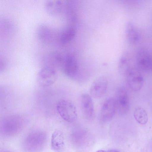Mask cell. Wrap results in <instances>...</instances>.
<instances>
[{
  "mask_svg": "<svg viewBox=\"0 0 152 152\" xmlns=\"http://www.w3.org/2000/svg\"><path fill=\"white\" fill-rule=\"evenodd\" d=\"M57 77V74L52 67H44L38 73L37 80L39 84L43 87L49 86L53 84Z\"/></svg>",
  "mask_w": 152,
  "mask_h": 152,
  "instance_id": "2",
  "label": "cell"
},
{
  "mask_svg": "<svg viewBox=\"0 0 152 152\" xmlns=\"http://www.w3.org/2000/svg\"><path fill=\"white\" fill-rule=\"evenodd\" d=\"M125 33L128 42L131 44L137 43L140 40V35L134 24L128 22L125 26Z\"/></svg>",
  "mask_w": 152,
  "mask_h": 152,
  "instance_id": "14",
  "label": "cell"
},
{
  "mask_svg": "<svg viewBox=\"0 0 152 152\" xmlns=\"http://www.w3.org/2000/svg\"><path fill=\"white\" fill-rule=\"evenodd\" d=\"M134 116L135 120L140 124H145L148 121V113L146 110L142 107H138L135 109Z\"/></svg>",
  "mask_w": 152,
  "mask_h": 152,
  "instance_id": "16",
  "label": "cell"
},
{
  "mask_svg": "<svg viewBox=\"0 0 152 152\" xmlns=\"http://www.w3.org/2000/svg\"><path fill=\"white\" fill-rule=\"evenodd\" d=\"M76 31L72 27H69L62 31L59 35L58 40L62 44H66L72 40L76 35Z\"/></svg>",
  "mask_w": 152,
  "mask_h": 152,
  "instance_id": "15",
  "label": "cell"
},
{
  "mask_svg": "<svg viewBox=\"0 0 152 152\" xmlns=\"http://www.w3.org/2000/svg\"><path fill=\"white\" fill-rule=\"evenodd\" d=\"M63 5V3L61 0H48L45 2L44 7L49 14L56 16L61 12Z\"/></svg>",
  "mask_w": 152,
  "mask_h": 152,
  "instance_id": "12",
  "label": "cell"
},
{
  "mask_svg": "<svg viewBox=\"0 0 152 152\" xmlns=\"http://www.w3.org/2000/svg\"><path fill=\"white\" fill-rule=\"evenodd\" d=\"M132 58L130 53L128 51L124 52L119 59L118 68L119 72L126 75L132 67L131 63Z\"/></svg>",
  "mask_w": 152,
  "mask_h": 152,
  "instance_id": "13",
  "label": "cell"
},
{
  "mask_svg": "<svg viewBox=\"0 0 152 152\" xmlns=\"http://www.w3.org/2000/svg\"><path fill=\"white\" fill-rule=\"evenodd\" d=\"M150 69L152 70V52L151 54Z\"/></svg>",
  "mask_w": 152,
  "mask_h": 152,
  "instance_id": "18",
  "label": "cell"
},
{
  "mask_svg": "<svg viewBox=\"0 0 152 152\" xmlns=\"http://www.w3.org/2000/svg\"><path fill=\"white\" fill-rule=\"evenodd\" d=\"M151 54L147 49L139 50L136 55V62L138 67L143 70L150 69Z\"/></svg>",
  "mask_w": 152,
  "mask_h": 152,
  "instance_id": "9",
  "label": "cell"
},
{
  "mask_svg": "<svg viewBox=\"0 0 152 152\" xmlns=\"http://www.w3.org/2000/svg\"><path fill=\"white\" fill-rule=\"evenodd\" d=\"M127 76L128 84L134 91L140 90L143 84V79L140 72L137 69L132 68L127 72Z\"/></svg>",
  "mask_w": 152,
  "mask_h": 152,
  "instance_id": "7",
  "label": "cell"
},
{
  "mask_svg": "<svg viewBox=\"0 0 152 152\" xmlns=\"http://www.w3.org/2000/svg\"><path fill=\"white\" fill-rule=\"evenodd\" d=\"M57 112L61 117L68 122H72L76 119L77 113L75 106L68 100H60L56 105Z\"/></svg>",
  "mask_w": 152,
  "mask_h": 152,
  "instance_id": "1",
  "label": "cell"
},
{
  "mask_svg": "<svg viewBox=\"0 0 152 152\" xmlns=\"http://www.w3.org/2000/svg\"><path fill=\"white\" fill-rule=\"evenodd\" d=\"M115 99L116 109L119 114L124 115L129 111V99L128 94L123 87L118 88Z\"/></svg>",
  "mask_w": 152,
  "mask_h": 152,
  "instance_id": "5",
  "label": "cell"
},
{
  "mask_svg": "<svg viewBox=\"0 0 152 152\" xmlns=\"http://www.w3.org/2000/svg\"><path fill=\"white\" fill-rule=\"evenodd\" d=\"M61 67L65 74L69 77L74 78L78 75V64L75 57L71 55L64 56Z\"/></svg>",
  "mask_w": 152,
  "mask_h": 152,
  "instance_id": "4",
  "label": "cell"
},
{
  "mask_svg": "<svg viewBox=\"0 0 152 152\" xmlns=\"http://www.w3.org/2000/svg\"><path fill=\"white\" fill-rule=\"evenodd\" d=\"M55 33L51 28L45 25H41L37 29V34L38 37L45 43H52L56 38Z\"/></svg>",
  "mask_w": 152,
  "mask_h": 152,
  "instance_id": "11",
  "label": "cell"
},
{
  "mask_svg": "<svg viewBox=\"0 0 152 152\" xmlns=\"http://www.w3.org/2000/svg\"><path fill=\"white\" fill-rule=\"evenodd\" d=\"M80 109L82 114L88 118H91L95 115V111L91 96L84 94L80 97Z\"/></svg>",
  "mask_w": 152,
  "mask_h": 152,
  "instance_id": "8",
  "label": "cell"
},
{
  "mask_svg": "<svg viewBox=\"0 0 152 152\" xmlns=\"http://www.w3.org/2000/svg\"><path fill=\"white\" fill-rule=\"evenodd\" d=\"M12 152L7 151V152Z\"/></svg>",
  "mask_w": 152,
  "mask_h": 152,
  "instance_id": "19",
  "label": "cell"
},
{
  "mask_svg": "<svg viewBox=\"0 0 152 152\" xmlns=\"http://www.w3.org/2000/svg\"><path fill=\"white\" fill-rule=\"evenodd\" d=\"M96 152H120L116 150H110L107 151L103 150H99L97 151Z\"/></svg>",
  "mask_w": 152,
  "mask_h": 152,
  "instance_id": "17",
  "label": "cell"
},
{
  "mask_svg": "<svg viewBox=\"0 0 152 152\" xmlns=\"http://www.w3.org/2000/svg\"><path fill=\"white\" fill-rule=\"evenodd\" d=\"M51 145L52 149L55 152H62L65 144L64 135L61 131L56 130L53 132Z\"/></svg>",
  "mask_w": 152,
  "mask_h": 152,
  "instance_id": "10",
  "label": "cell"
},
{
  "mask_svg": "<svg viewBox=\"0 0 152 152\" xmlns=\"http://www.w3.org/2000/svg\"><path fill=\"white\" fill-rule=\"evenodd\" d=\"M117 110L115 99L109 98L104 102L100 112V118L103 121H108L111 119Z\"/></svg>",
  "mask_w": 152,
  "mask_h": 152,
  "instance_id": "6",
  "label": "cell"
},
{
  "mask_svg": "<svg viewBox=\"0 0 152 152\" xmlns=\"http://www.w3.org/2000/svg\"><path fill=\"white\" fill-rule=\"evenodd\" d=\"M108 83L107 79L105 76L101 75L97 77L91 86L90 88L91 96L95 99L102 97L106 92Z\"/></svg>",
  "mask_w": 152,
  "mask_h": 152,
  "instance_id": "3",
  "label": "cell"
}]
</instances>
